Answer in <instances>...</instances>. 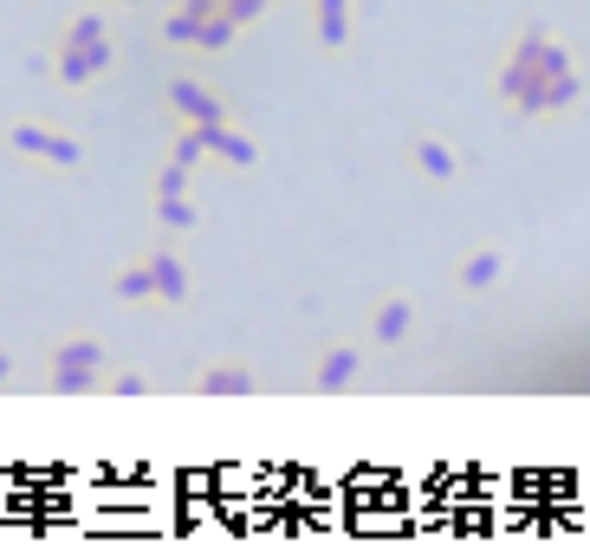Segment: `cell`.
Instances as JSON below:
<instances>
[{
    "label": "cell",
    "mask_w": 590,
    "mask_h": 558,
    "mask_svg": "<svg viewBox=\"0 0 590 558\" xmlns=\"http://www.w3.org/2000/svg\"><path fill=\"white\" fill-rule=\"evenodd\" d=\"M111 72V33L105 39H59L52 52V78L59 85H91V78Z\"/></svg>",
    "instance_id": "obj_1"
},
{
    "label": "cell",
    "mask_w": 590,
    "mask_h": 558,
    "mask_svg": "<svg viewBox=\"0 0 590 558\" xmlns=\"http://www.w3.org/2000/svg\"><path fill=\"white\" fill-rule=\"evenodd\" d=\"M7 144L20 149V156H46V163H59V169H72V163H78V144H72V137H59V130H39V124H13V130H7Z\"/></svg>",
    "instance_id": "obj_2"
},
{
    "label": "cell",
    "mask_w": 590,
    "mask_h": 558,
    "mask_svg": "<svg viewBox=\"0 0 590 558\" xmlns=\"http://www.w3.org/2000/svg\"><path fill=\"white\" fill-rule=\"evenodd\" d=\"M169 105H176L188 124H222V98H215L208 85H195V78H176V85H169Z\"/></svg>",
    "instance_id": "obj_3"
},
{
    "label": "cell",
    "mask_w": 590,
    "mask_h": 558,
    "mask_svg": "<svg viewBox=\"0 0 590 558\" xmlns=\"http://www.w3.org/2000/svg\"><path fill=\"white\" fill-rule=\"evenodd\" d=\"M52 371H105V344H91V337L59 344V351H52Z\"/></svg>",
    "instance_id": "obj_4"
},
{
    "label": "cell",
    "mask_w": 590,
    "mask_h": 558,
    "mask_svg": "<svg viewBox=\"0 0 590 558\" xmlns=\"http://www.w3.org/2000/svg\"><path fill=\"white\" fill-rule=\"evenodd\" d=\"M201 397H254V371L215 364V371H201Z\"/></svg>",
    "instance_id": "obj_5"
},
{
    "label": "cell",
    "mask_w": 590,
    "mask_h": 558,
    "mask_svg": "<svg viewBox=\"0 0 590 558\" xmlns=\"http://www.w3.org/2000/svg\"><path fill=\"white\" fill-rule=\"evenodd\" d=\"M149 280H156V298H169V305L188 298V273H183L176 254H156V261H149Z\"/></svg>",
    "instance_id": "obj_6"
},
{
    "label": "cell",
    "mask_w": 590,
    "mask_h": 558,
    "mask_svg": "<svg viewBox=\"0 0 590 558\" xmlns=\"http://www.w3.org/2000/svg\"><path fill=\"white\" fill-rule=\"evenodd\" d=\"M201 137H208V149L227 156V163H254V144H247V137H234L227 124H201Z\"/></svg>",
    "instance_id": "obj_7"
},
{
    "label": "cell",
    "mask_w": 590,
    "mask_h": 558,
    "mask_svg": "<svg viewBox=\"0 0 590 558\" xmlns=\"http://www.w3.org/2000/svg\"><path fill=\"white\" fill-rule=\"evenodd\" d=\"M52 390L59 397H91V390H105V371H52Z\"/></svg>",
    "instance_id": "obj_8"
},
{
    "label": "cell",
    "mask_w": 590,
    "mask_h": 558,
    "mask_svg": "<svg viewBox=\"0 0 590 558\" xmlns=\"http://www.w3.org/2000/svg\"><path fill=\"white\" fill-rule=\"evenodd\" d=\"M163 39H176V46H201V20H195V13H169V20H163Z\"/></svg>",
    "instance_id": "obj_9"
},
{
    "label": "cell",
    "mask_w": 590,
    "mask_h": 558,
    "mask_svg": "<svg viewBox=\"0 0 590 558\" xmlns=\"http://www.w3.org/2000/svg\"><path fill=\"white\" fill-rule=\"evenodd\" d=\"M351 376H357V351H332V358H325V371H318V383L337 390V383H351Z\"/></svg>",
    "instance_id": "obj_10"
},
{
    "label": "cell",
    "mask_w": 590,
    "mask_h": 558,
    "mask_svg": "<svg viewBox=\"0 0 590 558\" xmlns=\"http://www.w3.org/2000/svg\"><path fill=\"white\" fill-rule=\"evenodd\" d=\"M156 215H163V227H176V234L195 227V208H188L183 195H156Z\"/></svg>",
    "instance_id": "obj_11"
},
{
    "label": "cell",
    "mask_w": 590,
    "mask_h": 558,
    "mask_svg": "<svg viewBox=\"0 0 590 558\" xmlns=\"http://www.w3.org/2000/svg\"><path fill=\"white\" fill-rule=\"evenodd\" d=\"M117 298H156V280H149V266H130V273H117Z\"/></svg>",
    "instance_id": "obj_12"
},
{
    "label": "cell",
    "mask_w": 590,
    "mask_h": 558,
    "mask_svg": "<svg viewBox=\"0 0 590 558\" xmlns=\"http://www.w3.org/2000/svg\"><path fill=\"white\" fill-rule=\"evenodd\" d=\"M318 39H325V46L344 39V0H318Z\"/></svg>",
    "instance_id": "obj_13"
},
{
    "label": "cell",
    "mask_w": 590,
    "mask_h": 558,
    "mask_svg": "<svg viewBox=\"0 0 590 558\" xmlns=\"http://www.w3.org/2000/svg\"><path fill=\"white\" fill-rule=\"evenodd\" d=\"M201 149H208V137H201V124H195V130H183V137H176V149H169V163H195V156H201Z\"/></svg>",
    "instance_id": "obj_14"
},
{
    "label": "cell",
    "mask_w": 590,
    "mask_h": 558,
    "mask_svg": "<svg viewBox=\"0 0 590 558\" xmlns=\"http://www.w3.org/2000/svg\"><path fill=\"white\" fill-rule=\"evenodd\" d=\"M409 332V305H383V319H376V337H403Z\"/></svg>",
    "instance_id": "obj_15"
},
{
    "label": "cell",
    "mask_w": 590,
    "mask_h": 558,
    "mask_svg": "<svg viewBox=\"0 0 590 558\" xmlns=\"http://www.w3.org/2000/svg\"><path fill=\"white\" fill-rule=\"evenodd\" d=\"M422 169H429V176H448V169H454V156H448L442 144H422Z\"/></svg>",
    "instance_id": "obj_16"
},
{
    "label": "cell",
    "mask_w": 590,
    "mask_h": 558,
    "mask_svg": "<svg viewBox=\"0 0 590 558\" xmlns=\"http://www.w3.org/2000/svg\"><path fill=\"white\" fill-rule=\"evenodd\" d=\"M183 183H188V169H183V163H163L156 188H163V195H183Z\"/></svg>",
    "instance_id": "obj_17"
},
{
    "label": "cell",
    "mask_w": 590,
    "mask_h": 558,
    "mask_svg": "<svg viewBox=\"0 0 590 558\" xmlns=\"http://www.w3.org/2000/svg\"><path fill=\"white\" fill-rule=\"evenodd\" d=\"M493 273H500V261H493V254H480V261L468 266V286H486V280H493Z\"/></svg>",
    "instance_id": "obj_18"
},
{
    "label": "cell",
    "mask_w": 590,
    "mask_h": 558,
    "mask_svg": "<svg viewBox=\"0 0 590 558\" xmlns=\"http://www.w3.org/2000/svg\"><path fill=\"white\" fill-rule=\"evenodd\" d=\"M7 376H13V358H0V383H7Z\"/></svg>",
    "instance_id": "obj_19"
},
{
    "label": "cell",
    "mask_w": 590,
    "mask_h": 558,
    "mask_svg": "<svg viewBox=\"0 0 590 558\" xmlns=\"http://www.w3.org/2000/svg\"><path fill=\"white\" fill-rule=\"evenodd\" d=\"M124 7H137V0H124Z\"/></svg>",
    "instance_id": "obj_20"
}]
</instances>
